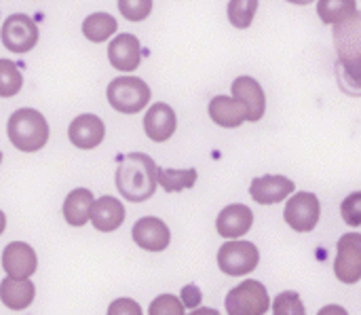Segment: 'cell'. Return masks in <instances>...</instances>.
<instances>
[{
    "mask_svg": "<svg viewBox=\"0 0 361 315\" xmlns=\"http://www.w3.org/2000/svg\"><path fill=\"white\" fill-rule=\"evenodd\" d=\"M209 119L226 129H235L241 127L245 121V106L243 102H239L237 97H228V95H216L209 102Z\"/></svg>",
    "mask_w": 361,
    "mask_h": 315,
    "instance_id": "obj_19",
    "label": "cell"
},
{
    "mask_svg": "<svg viewBox=\"0 0 361 315\" xmlns=\"http://www.w3.org/2000/svg\"><path fill=\"white\" fill-rule=\"evenodd\" d=\"M256 11H258V0H228V6H226L228 21L239 30H245L252 25Z\"/></svg>",
    "mask_w": 361,
    "mask_h": 315,
    "instance_id": "obj_24",
    "label": "cell"
},
{
    "mask_svg": "<svg viewBox=\"0 0 361 315\" xmlns=\"http://www.w3.org/2000/svg\"><path fill=\"white\" fill-rule=\"evenodd\" d=\"M108 314H142V307H140L135 301H131V299H118V301H114V303L108 307Z\"/></svg>",
    "mask_w": 361,
    "mask_h": 315,
    "instance_id": "obj_31",
    "label": "cell"
},
{
    "mask_svg": "<svg viewBox=\"0 0 361 315\" xmlns=\"http://www.w3.org/2000/svg\"><path fill=\"white\" fill-rule=\"evenodd\" d=\"M89 220L93 222L97 231L112 233L121 229V225L125 222V206L116 197H110V195L99 197L91 203Z\"/></svg>",
    "mask_w": 361,
    "mask_h": 315,
    "instance_id": "obj_17",
    "label": "cell"
},
{
    "mask_svg": "<svg viewBox=\"0 0 361 315\" xmlns=\"http://www.w3.org/2000/svg\"><path fill=\"white\" fill-rule=\"evenodd\" d=\"M317 13L324 23L336 25L357 13V0H319Z\"/></svg>",
    "mask_w": 361,
    "mask_h": 315,
    "instance_id": "obj_23",
    "label": "cell"
},
{
    "mask_svg": "<svg viewBox=\"0 0 361 315\" xmlns=\"http://www.w3.org/2000/svg\"><path fill=\"white\" fill-rule=\"evenodd\" d=\"M296 184L286 176H262L254 178L250 186V195L260 206H273L283 201L288 195H292Z\"/></svg>",
    "mask_w": 361,
    "mask_h": 315,
    "instance_id": "obj_15",
    "label": "cell"
},
{
    "mask_svg": "<svg viewBox=\"0 0 361 315\" xmlns=\"http://www.w3.org/2000/svg\"><path fill=\"white\" fill-rule=\"evenodd\" d=\"M0 38L8 51L27 53L38 42V25L34 23L32 17H27L23 13H15V15H8L6 21L2 23Z\"/></svg>",
    "mask_w": 361,
    "mask_h": 315,
    "instance_id": "obj_6",
    "label": "cell"
},
{
    "mask_svg": "<svg viewBox=\"0 0 361 315\" xmlns=\"http://www.w3.org/2000/svg\"><path fill=\"white\" fill-rule=\"evenodd\" d=\"M231 93L233 97H237L239 102H243L245 106V121H260L264 117V110H267V97H264V91L260 87V83L252 76H237L233 81V87H231Z\"/></svg>",
    "mask_w": 361,
    "mask_h": 315,
    "instance_id": "obj_9",
    "label": "cell"
},
{
    "mask_svg": "<svg viewBox=\"0 0 361 315\" xmlns=\"http://www.w3.org/2000/svg\"><path fill=\"white\" fill-rule=\"evenodd\" d=\"M131 235H133V242L142 250H148V252H163L169 246V242H171L169 227L161 218H154V216L140 218L133 225V233Z\"/></svg>",
    "mask_w": 361,
    "mask_h": 315,
    "instance_id": "obj_10",
    "label": "cell"
},
{
    "mask_svg": "<svg viewBox=\"0 0 361 315\" xmlns=\"http://www.w3.org/2000/svg\"><path fill=\"white\" fill-rule=\"evenodd\" d=\"M273 311L281 315H305V305L300 301V297L296 292H281L275 303H273Z\"/></svg>",
    "mask_w": 361,
    "mask_h": 315,
    "instance_id": "obj_27",
    "label": "cell"
},
{
    "mask_svg": "<svg viewBox=\"0 0 361 315\" xmlns=\"http://www.w3.org/2000/svg\"><path fill=\"white\" fill-rule=\"evenodd\" d=\"M118 11L129 21H142L152 11V0H118Z\"/></svg>",
    "mask_w": 361,
    "mask_h": 315,
    "instance_id": "obj_26",
    "label": "cell"
},
{
    "mask_svg": "<svg viewBox=\"0 0 361 315\" xmlns=\"http://www.w3.org/2000/svg\"><path fill=\"white\" fill-rule=\"evenodd\" d=\"M254 225V214L247 206L243 203H233L226 206L216 220V229L224 239H239L243 237Z\"/></svg>",
    "mask_w": 361,
    "mask_h": 315,
    "instance_id": "obj_16",
    "label": "cell"
},
{
    "mask_svg": "<svg viewBox=\"0 0 361 315\" xmlns=\"http://www.w3.org/2000/svg\"><path fill=\"white\" fill-rule=\"evenodd\" d=\"M334 311H336V314H347V309H343V307H324L319 314L326 315V314H334Z\"/></svg>",
    "mask_w": 361,
    "mask_h": 315,
    "instance_id": "obj_32",
    "label": "cell"
},
{
    "mask_svg": "<svg viewBox=\"0 0 361 315\" xmlns=\"http://www.w3.org/2000/svg\"><path fill=\"white\" fill-rule=\"evenodd\" d=\"M2 267H4L8 278H15V280L32 278L36 273V267H38V258H36L34 248L23 244V242L8 244L2 252Z\"/></svg>",
    "mask_w": 361,
    "mask_h": 315,
    "instance_id": "obj_11",
    "label": "cell"
},
{
    "mask_svg": "<svg viewBox=\"0 0 361 315\" xmlns=\"http://www.w3.org/2000/svg\"><path fill=\"white\" fill-rule=\"evenodd\" d=\"M0 161H2V153H0Z\"/></svg>",
    "mask_w": 361,
    "mask_h": 315,
    "instance_id": "obj_36",
    "label": "cell"
},
{
    "mask_svg": "<svg viewBox=\"0 0 361 315\" xmlns=\"http://www.w3.org/2000/svg\"><path fill=\"white\" fill-rule=\"evenodd\" d=\"M150 87L137 76H116L106 89L108 104L123 114H135L144 110L150 102Z\"/></svg>",
    "mask_w": 361,
    "mask_h": 315,
    "instance_id": "obj_3",
    "label": "cell"
},
{
    "mask_svg": "<svg viewBox=\"0 0 361 315\" xmlns=\"http://www.w3.org/2000/svg\"><path fill=\"white\" fill-rule=\"evenodd\" d=\"M11 144L23 153H36L49 142V123L34 108H19L6 123Z\"/></svg>",
    "mask_w": 361,
    "mask_h": 315,
    "instance_id": "obj_2",
    "label": "cell"
},
{
    "mask_svg": "<svg viewBox=\"0 0 361 315\" xmlns=\"http://www.w3.org/2000/svg\"><path fill=\"white\" fill-rule=\"evenodd\" d=\"M201 301H203V295H201L199 286L188 284V286H184V288H182V305H184V307H188V309H197V307L201 305Z\"/></svg>",
    "mask_w": 361,
    "mask_h": 315,
    "instance_id": "obj_30",
    "label": "cell"
},
{
    "mask_svg": "<svg viewBox=\"0 0 361 315\" xmlns=\"http://www.w3.org/2000/svg\"><path fill=\"white\" fill-rule=\"evenodd\" d=\"M341 214L345 218L347 225L351 227H360L361 225V193H353L349 195L343 206H341Z\"/></svg>",
    "mask_w": 361,
    "mask_h": 315,
    "instance_id": "obj_29",
    "label": "cell"
},
{
    "mask_svg": "<svg viewBox=\"0 0 361 315\" xmlns=\"http://www.w3.org/2000/svg\"><path fill=\"white\" fill-rule=\"evenodd\" d=\"M23 76L11 59H0V97H13L21 91Z\"/></svg>",
    "mask_w": 361,
    "mask_h": 315,
    "instance_id": "obj_25",
    "label": "cell"
},
{
    "mask_svg": "<svg viewBox=\"0 0 361 315\" xmlns=\"http://www.w3.org/2000/svg\"><path fill=\"white\" fill-rule=\"evenodd\" d=\"M334 273L343 284H357L361 280V235L347 233L338 242Z\"/></svg>",
    "mask_w": 361,
    "mask_h": 315,
    "instance_id": "obj_8",
    "label": "cell"
},
{
    "mask_svg": "<svg viewBox=\"0 0 361 315\" xmlns=\"http://www.w3.org/2000/svg\"><path fill=\"white\" fill-rule=\"evenodd\" d=\"M108 59L112 68L121 72H133L137 70L142 61V44L137 36L133 34H118L110 44H108Z\"/></svg>",
    "mask_w": 361,
    "mask_h": 315,
    "instance_id": "obj_13",
    "label": "cell"
},
{
    "mask_svg": "<svg viewBox=\"0 0 361 315\" xmlns=\"http://www.w3.org/2000/svg\"><path fill=\"white\" fill-rule=\"evenodd\" d=\"M178 127V119H176V110L169 104L157 102L150 106V110L144 117V131L152 142H167Z\"/></svg>",
    "mask_w": 361,
    "mask_h": 315,
    "instance_id": "obj_14",
    "label": "cell"
},
{
    "mask_svg": "<svg viewBox=\"0 0 361 315\" xmlns=\"http://www.w3.org/2000/svg\"><path fill=\"white\" fill-rule=\"evenodd\" d=\"M157 163L144 153H129L116 170L118 193L133 203L146 201L157 193Z\"/></svg>",
    "mask_w": 361,
    "mask_h": 315,
    "instance_id": "obj_1",
    "label": "cell"
},
{
    "mask_svg": "<svg viewBox=\"0 0 361 315\" xmlns=\"http://www.w3.org/2000/svg\"><path fill=\"white\" fill-rule=\"evenodd\" d=\"M226 314L231 315H262L269 311V292L267 286L256 280H245L233 288L224 301Z\"/></svg>",
    "mask_w": 361,
    "mask_h": 315,
    "instance_id": "obj_5",
    "label": "cell"
},
{
    "mask_svg": "<svg viewBox=\"0 0 361 315\" xmlns=\"http://www.w3.org/2000/svg\"><path fill=\"white\" fill-rule=\"evenodd\" d=\"M68 138L78 148H97L106 138V125L97 114H80L70 123Z\"/></svg>",
    "mask_w": 361,
    "mask_h": 315,
    "instance_id": "obj_12",
    "label": "cell"
},
{
    "mask_svg": "<svg viewBox=\"0 0 361 315\" xmlns=\"http://www.w3.org/2000/svg\"><path fill=\"white\" fill-rule=\"evenodd\" d=\"M93 203V193L89 189H74L63 201V218L70 227H85L89 222V212Z\"/></svg>",
    "mask_w": 361,
    "mask_h": 315,
    "instance_id": "obj_20",
    "label": "cell"
},
{
    "mask_svg": "<svg viewBox=\"0 0 361 315\" xmlns=\"http://www.w3.org/2000/svg\"><path fill=\"white\" fill-rule=\"evenodd\" d=\"M197 182V170H163L157 165V184L163 186L165 193H180Z\"/></svg>",
    "mask_w": 361,
    "mask_h": 315,
    "instance_id": "obj_22",
    "label": "cell"
},
{
    "mask_svg": "<svg viewBox=\"0 0 361 315\" xmlns=\"http://www.w3.org/2000/svg\"><path fill=\"white\" fill-rule=\"evenodd\" d=\"M4 229H6V216H4V212L0 210V235L4 233Z\"/></svg>",
    "mask_w": 361,
    "mask_h": 315,
    "instance_id": "obj_33",
    "label": "cell"
},
{
    "mask_svg": "<svg viewBox=\"0 0 361 315\" xmlns=\"http://www.w3.org/2000/svg\"><path fill=\"white\" fill-rule=\"evenodd\" d=\"M118 23L110 13H93L82 21V34L91 42H106L114 32Z\"/></svg>",
    "mask_w": 361,
    "mask_h": 315,
    "instance_id": "obj_21",
    "label": "cell"
},
{
    "mask_svg": "<svg viewBox=\"0 0 361 315\" xmlns=\"http://www.w3.org/2000/svg\"><path fill=\"white\" fill-rule=\"evenodd\" d=\"M218 311H214V309H199V311H195V315H216Z\"/></svg>",
    "mask_w": 361,
    "mask_h": 315,
    "instance_id": "obj_34",
    "label": "cell"
},
{
    "mask_svg": "<svg viewBox=\"0 0 361 315\" xmlns=\"http://www.w3.org/2000/svg\"><path fill=\"white\" fill-rule=\"evenodd\" d=\"M288 2H292V4H311L313 0H288Z\"/></svg>",
    "mask_w": 361,
    "mask_h": 315,
    "instance_id": "obj_35",
    "label": "cell"
},
{
    "mask_svg": "<svg viewBox=\"0 0 361 315\" xmlns=\"http://www.w3.org/2000/svg\"><path fill=\"white\" fill-rule=\"evenodd\" d=\"M260 263V252L252 242H226L218 250V267L228 278L250 275Z\"/></svg>",
    "mask_w": 361,
    "mask_h": 315,
    "instance_id": "obj_4",
    "label": "cell"
},
{
    "mask_svg": "<svg viewBox=\"0 0 361 315\" xmlns=\"http://www.w3.org/2000/svg\"><path fill=\"white\" fill-rule=\"evenodd\" d=\"M184 305H182V301L178 299V297H173V295H163V297H159L157 301H152V305H150V315H182L184 314Z\"/></svg>",
    "mask_w": 361,
    "mask_h": 315,
    "instance_id": "obj_28",
    "label": "cell"
},
{
    "mask_svg": "<svg viewBox=\"0 0 361 315\" xmlns=\"http://www.w3.org/2000/svg\"><path fill=\"white\" fill-rule=\"evenodd\" d=\"M34 297H36V286L30 282V278H23V280L6 278L0 282V301L11 311L27 309Z\"/></svg>",
    "mask_w": 361,
    "mask_h": 315,
    "instance_id": "obj_18",
    "label": "cell"
},
{
    "mask_svg": "<svg viewBox=\"0 0 361 315\" xmlns=\"http://www.w3.org/2000/svg\"><path fill=\"white\" fill-rule=\"evenodd\" d=\"M319 216H322V206H319V199L317 195L313 193H298L294 195L288 206H286V212H283V218L286 222L298 231V233H309L317 227L319 222Z\"/></svg>",
    "mask_w": 361,
    "mask_h": 315,
    "instance_id": "obj_7",
    "label": "cell"
}]
</instances>
